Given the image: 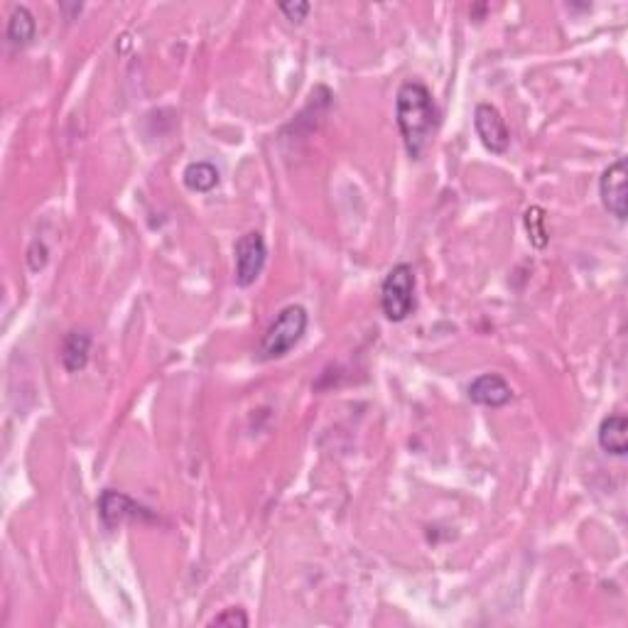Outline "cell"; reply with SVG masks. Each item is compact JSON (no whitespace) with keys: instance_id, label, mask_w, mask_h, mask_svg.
I'll list each match as a JSON object with an SVG mask.
<instances>
[{"instance_id":"obj_1","label":"cell","mask_w":628,"mask_h":628,"mask_svg":"<svg viewBox=\"0 0 628 628\" xmlns=\"http://www.w3.org/2000/svg\"><path fill=\"white\" fill-rule=\"evenodd\" d=\"M395 121H398L408 155L413 160H420L440 126V111H437L435 99L425 84L405 81L400 86L398 96H395Z\"/></svg>"},{"instance_id":"obj_2","label":"cell","mask_w":628,"mask_h":628,"mask_svg":"<svg viewBox=\"0 0 628 628\" xmlns=\"http://www.w3.org/2000/svg\"><path fill=\"white\" fill-rule=\"evenodd\" d=\"M307 324H310V314L302 305H288L278 312V317L273 319V324L268 327V332L263 334L261 346H258V354L263 361H273L285 356L288 351L295 349L300 344V339L305 337Z\"/></svg>"},{"instance_id":"obj_3","label":"cell","mask_w":628,"mask_h":628,"mask_svg":"<svg viewBox=\"0 0 628 628\" xmlns=\"http://www.w3.org/2000/svg\"><path fill=\"white\" fill-rule=\"evenodd\" d=\"M381 310L388 322H405L415 312V270L398 263L381 285Z\"/></svg>"},{"instance_id":"obj_4","label":"cell","mask_w":628,"mask_h":628,"mask_svg":"<svg viewBox=\"0 0 628 628\" xmlns=\"http://www.w3.org/2000/svg\"><path fill=\"white\" fill-rule=\"evenodd\" d=\"M236 256V285L238 288H251L263 273L265 261H268V246L261 231H248L236 241L234 248Z\"/></svg>"},{"instance_id":"obj_5","label":"cell","mask_w":628,"mask_h":628,"mask_svg":"<svg viewBox=\"0 0 628 628\" xmlns=\"http://www.w3.org/2000/svg\"><path fill=\"white\" fill-rule=\"evenodd\" d=\"M99 518L108 530H113L126 521H155V513L150 508L140 506L138 501H133L123 491L106 489L99 496Z\"/></svg>"},{"instance_id":"obj_6","label":"cell","mask_w":628,"mask_h":628,"mask_svg":"<svg viewBox=\"0 0 628 628\" xmlns=\"http://www.w3.org/2000/svg\"><path fill=\"white\" fill-rule=\"evenodd\" d=\"M626 180V157L611 162L599 177V197L604 209L621 224L626 221Z\"/></svg>"},{"instance_id":"obj_7","label":"cell","mask_w":628,"mask_h":628,"mask_svg":"<svg viewBox=\"0 0 628 628\" xmlns=\"http://www.w3.org/2000/svg\"><path fill=\"white\" fill-rule=\"evenodd\" d=\"M474 128L476 135L481 138L486 150H491L494 155L508 153V145H511V133H508L506 121H503L501 111L491 104H479L474 111Z\"/></svg>"},{"instance_id":"obj_8","label":"cell","mask_w":628,"mask_h":628,"mask_svg":"<svg viewBox=\"0 0 628 628\" xmlns=\"http://www.w3.org/2000/svg\"><path fill=\"white\" fill-rule=\"evenodd\" d=\"M467 395L471 403L484 405V408H503L513 400V388L498 373H481L469 383Z\"/></svg>"},{"instance_id":"obj_9","label":"cell","mask_w":628,"mask_h":628,"mask_svg":"<svg viewBox=\"0 0 628 628\" xmlns=\"http://www.w3.org/2000/svg\"><path fill=\"white\" fill-rule=\"evenodd\" d=\"M91 354V334L84 329H74L62 339V349H59V361H62L64 371L77 373L84 371L89 364Z\"/></svg>"},{"instance_id":"obj_10","label":"cell","mask_w":628,"mask_h":628,"mask_svg":"<svg viewBox=\"0 0 628 628\" xmlns=\"http://www.w3.org/2000/svg\"><path fill=\"white\" fill-rule=\"evenodd\" d=\"M628 420L624 415H606L597 430V442L604 454L611 457H626L628 452Z\"/></svg>"},{"instance_id":"obj_11","label":"cell","mask_w":628,"mask_h":628,"mask_svg":"<svg viewBox=\"0 0 628 628\" xmlns=\"http://www.w3.org/2000/svg\"><path fill=\"white\" fill-rule=\"evenodd\" d=\"M35 32H37V23H35V15L30 13V8L25 5H15L13 13L8 18V27H5V37H8L10 45L15 47H25L35 40Z\"/></svg>"},{"instance_id":"obj_12","label":"cell","mask_w":628,"mask_h":628,"mask_svg":"<svg viewBox=\"0 0 628 628\" xmlns=\"http://www.w3.org/2000/svg\"><path fill=\"white\" fill-rule=\"evenodd\" d=\"M182 182H184V187L192 189V192L207 194L216 187V184H219V170H216L211 162H204V160L189 162L182 172Z\"/></svg>"},{"instance_id":"obj_13","label":"cell","mask_w":628,"mask_h":628,"mask_svg":"<svg viewBox=\"0 0 628 628\" xmlns=\"http://www.w3.org/2000/svg\"><path fill=\"white\" fill-rule=\"evenodd\" d=\"M525 231H528V241L535 248L548 246V229H545V209L530 207L525 211Z\"/></svg>"},{"instance_id":"obj_14","label":"cell","mask_w":628,"mask_h":628,"mask_svg":"<svg viewBox=\"0 0 628 628\" xmlns=\"http://www.w3.org/2000/svg\"><path fill=\"white\" fill-rule=\"evenodd\" d=\"M209 626H248V616L243 609H224L209 621Z\"/></svg>"},{"instance_id":"obj_15","label":"cell","mask_w":628,"mask_h":628,"mask_svg":"<svg viewBox=\"0 0 628 628\" xmlns=\"http://www.w3.org/2000/svg\"><path fill=\"white\" fill-rule=\"evenodd\" d=\"M278 8H280V13H283L285 18L290 20V23H302V20H305L307 15H310L312 5L295 0V3H280Z\"/></svg>"}]
</instances>
